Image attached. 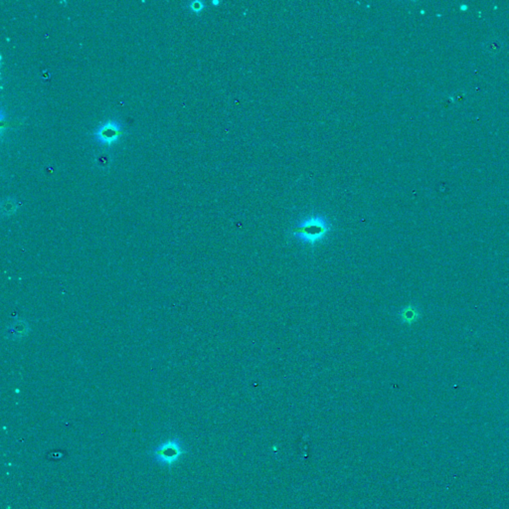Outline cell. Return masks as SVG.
I'll return each instance as SVG.
<instances>
[{
    "label": "cell",
    "instance_id": "277c9868",
    "mask_svg": "<svg viewBox=\"0 0 509 509\" xmlns=\"http://www.w3.org/2000/svg\"><path fill=\"white\" fill-rule=\"evenodd\" d=\"M399 317L401 318V321L403 323L411 325L415 322H417L421 318L422 315H421L420 309L417 306L410 304V305H407L401 309V311L399 312Z\"/></svg>",
    "mask_w": 509,
    "mask_h": 509
},
{
    "label": "cell",
    "instance_id": "7a4b0ae2",
    "mask_svg": "<svg viewBox=\"0 0 509 509\" xmlns=\"http://www.w3.org/2000/svg\"><path fill=\"white\" fill-rule=\"evenodd\" d=\"M185 449L180 439L173 438L160 445H156L151 451V461L160 466L171 467L184 455Z\"/></svg>",
    "mask_w": 509,
    "mask_h": 509
},
{
    "label": "cell",
    "instance_id": "8992f818",
    "mask_svg": "<svg viewBox=\"0 0 509 509\" xmlns=\"http://www.w3.org/2000/svg\"><path fill=\"white\" fill-rule=\"evenodd\" d=\"M14 206H15V205H14V203H13V202H11L9 199H7V200L3 203V205H2V209H3V211H4V212H7L8 214H11V213H12V212H14V210H15Z\"/></svg>",
    "mask_w": 509,
    "mask_h": 509
},
{
    "label": "cell",
    "instance_id": "3957f363",
    "mask_svg": "<svg viewBox=\"0 0 509 509\" xmlns=\"http://www.w3.org/2000/svg\"><path fill=\"white\" fill-rule=\"evenodd\" d=\"M122 134V127L118 122L108 121L99 127L95 132V140L105 145L115 143Z\"/></svg>",
    "mask_w": 509,
    "mask_h": 509
},
{
    "label": "cell",
    "instance_id": "6da1fadb",
    "mask_svg": "<svg viewBox=\"0 0 509 509\" xmlns=\"http://www.w3.org/2000/svg\"><path fill=\"white\" fill-rule=\"evenodd\" d=\"M330 230L328 221L321 215L309 216L299 223L292 230V234L305 245L315 246L323 241Z\"/></svg>",
    "mask_w": 509,
    "mask_h": 509
},
{
    "label": "cell",
    "instance_id": "5b68a950",
    "mask_svg": "<svg viewBox=\"0 0 509 509\" xmlns=\"http://www.w3.org/2000/svg\"><path fill=\"white\" fill-rule=\"evenodd\" d=\"M483 48L484 50L490 53V54H497L499 53L502 48H503V43L500 39H497V38H493L491 40H487L486 42H484L483 44Z\"/></svg>",
    "mask_w": 509,
    "mask_h": 509
},
{
    "label": "cell",
    "instance_id": "52a82bcc",
    "mask_svg": "<svg viewBox=\"0 0 509 509\" xmlns=\"http://www.w3.org/2000/svg\"><path fill=\"white\" fill-rule=\"evenodd\" d=\"M191 10L194 12H200L203 9V3L201 1H193L190 5Z\"/></svg>",
    "mask_w": 509,
    "mask_h": 509
},
{
    "label": "cell",
    "instance_id": "ba28073f",
    "mask_svg": "<svg viewBox=\"0 0 509 509\" xmlns=\"http://www.w3.org/2000/svg\"><path fill=\"white\" fill-rule=\"evenodd\" d=\"M219 2L218 1H213V4H218Z\"/></svg>",
    "mask_w": 509,
    "mask_h": 509
}]
</instances>
